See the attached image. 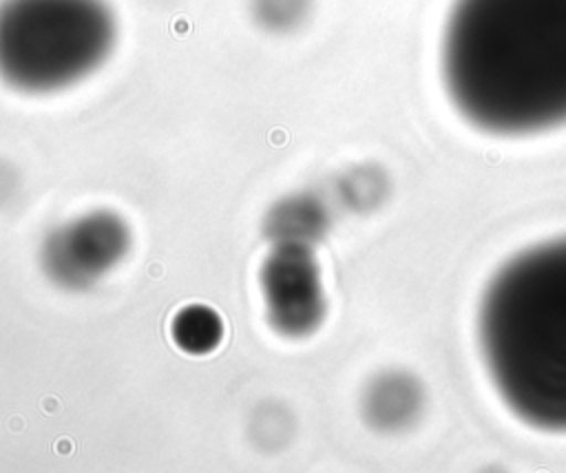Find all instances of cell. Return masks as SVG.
<instances>
[{"mask_svg": "<svg viewBox=\"0 0 566 473\" xmlns=\"http://www.w3.org/2000/svg\"><path fill=\"white\" fill-rule=\"evenodd\" d=\"M440 69L455 111L484 133L566 124V0H455Z\"/></svg>", "mask_w": 566, "mask_h": 473, "instance_id": "1", "label": "cell"}, {"mask_svg": "<svg viewBox=\"0 0 566 473\" xmlns=\"http://www.w3.org/2000/svg\"><path fill=\"white\" fill-rule=\"evenodd\" d=\"M478 338L502 402L528 427L566 431V236L497 270L480 301Z\"/></svg>", "mask_w": 566, "mask_h": 473, "instance_id": "2", "label": "cell"}, {"mask_svg": "<svg viewBox=\"0 0 566 473\" xmlns=\"http://www.w3.org/2000/svg\"><path fill=\"white\" fill-rule=\"evenodd\" d=\"M115 18L104 0H2L0 77L51 93L91 75L111 55Z\"/></svg>", "mask_w": 566, "mask_h": 473, "instance_id": "3", "label": "cell"}, {"mask_svg": "<svg viewBox=\"0 0 566 473\" xmlns=\"http://www.w3.org/2000/svg\"><path fill=\"white\" fill-rule=\"evenodd\" d=\"M130 250L128 223L111 210H91L51 230L42 243V270L64 290H88Z\"/></svg>", "mask_w": 566, "mask_h": 473, "instance_id": "4", "label": "cell"}, {"mask_svg": "<svg viewBox=\"0 0 566 473\" xmlns=\"http://www.w3.org/2000/svg\"><path fill=\"white\" fill-rule=\"evenodd\" d=\"M268 323L285 338L314 334L327 312L318 261L310 245H274L259 270Z\"/></svg>", "mask_w": 566, "mask_h": 473, "instance_id": "5", "label": "cell"}, {"mask_svg": "<svg viewBox=\"0 0 566 473\" xmlns=\"http://www.w3.org/2000/svg\"><path fill=\"white\" fill-rule=\"evenodd\" d=\"M327 230V210L314 195L279 199L263 221V232L274 245H314Z\"/></svg>", "mask_w": 566, "mask_h": 473, "instance_id": "6", "label": "cell"}, {"mask_svg": "<svg viewBox=\"0 0 566 473\" xmlns=\"http://www.w3.org/2000/svg\"><path fill=\"white\" fill-rule=\"evenodd\" d=\"M418 409V389L411 378L402 374H387L376 378L363 398V411L376 429H398L409 424Z\"/></svg>", "mask_w": 566, "mask_h": 473, "instance_id": "7", "label": "cell"}, {"mask_svg": "<svg viewBox=\"0 0 566 473\" xmlns=\"http://www.w3.org/2000/svg\"><path fill=\"white\" fill-rule=\"evenodd\" d=\"M170 338L188 356H208L223 340V320L210 305H184L170 320Z\"/></svg>", "mask_w": 566, "mask_h": 473, "instance_id": "8", "label": "cell"}, {"mask_svg": "<svg viewBox=\"0 0 566 473\" xmlns=\"http://www.w3.org/2000/svg\"><path fill=\"white\" fill-rule=\"evenodd\" d=\"M310 0H252L254 18L270 31H290L305 18Z\"/></svg>", "mask_w": 566, "mask_h": 473, "instance_id": "9", "label": "cell"}]
</instances>
